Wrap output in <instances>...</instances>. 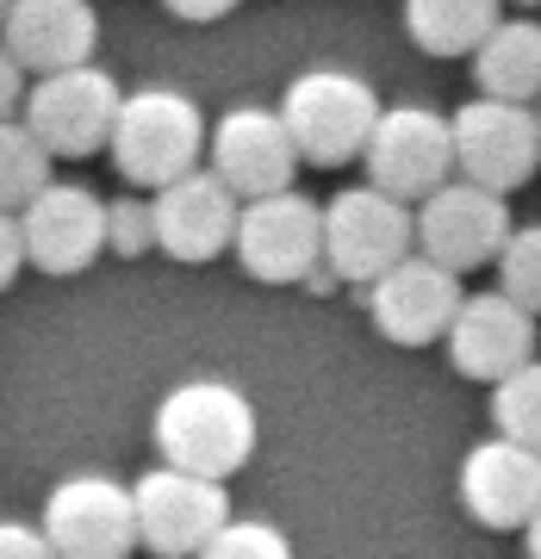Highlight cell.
Segmentation results:
<instances>
[{"label":"cell","mask_w":541,"mask_h":559,"mask_svg":"<svg viewBox=\"0 0 541 559\" xmlns=\"http://www.w3.org/2000/svg\"><path fill=\"white\" fill-rule=\"evenodd\" d=\"M156 454L168 466L205 473V479H231L256 454V404L243 399L231 380H180L156 404Z\"/></svg>","instance_id":"cell-1"},{"label":"cell","mask_w":541,"mask_h":559,"mask_svg":"<svg viewBox=\"0 0 541 559\" xmlns=\"http://www.w3.org/2000/svg\"><path fill=\"white\" fill-rule=\"evenodd\" d=\"M205 143H212V131H205L200 106L187 100L180 87H138V94H125L106 150H113V168H119L131 187L162 193L168 180L200 168Z\"/></svg>","instance_id":"cell-2"},{"label":"cell","mask_w":541,"mask_h":559,"mask_svg":"<svg viewBox=\"0 0 541 559\" xmlns=\"http://www.w3.org/2000/svg\"><path fill=\"white\" fill-rule=\"evenodd\" d=\"M380 112L386 106L374 94V81H361L355 69H305L281 94V119L311 168H342V162L367 156Z\"/></svg>","instance_id":"cell-3"},{"label":"cell","mask_w":541,"mask_h":559,"mask_svg":"<svg viewBox=\"0 0 541 559\" xmlns=\"http://www.w3.org/2000/svg\"><path fill=\"white\" fill-rule=\"evenodd\" d=\"M404 255H417V212L386 187H349L324 205V267L349 286H374Z\"/></svg>","instance_id":"cell-4"},{"label":"cell","mask_w":541,"mask_h":559,"mask_svg":"<svg viewBox=\"0 0 541 559\" xmlns=\"http://www.w3.org/2000/svg\"><path fill=\"white\" fill-rule=\"evenodd\" d=\"M138 535L143 554L156 559H200L212 547L224 522H231V498H224V479H205V473H187V466H150L138 485Z\"/></svg>","instance_id":"cell-5"},{"label":"cell","mask_w":541,"mask_h":559,"mask_svg":"<svg viewBox=\"0 0 541 559\" xmlns=\"http://www.w3.org/2000/svg\"><path fill=\"white\" fill-rule=\"evenodd\" d=\"M119 106H125L119 81L106 75L101 62H75V69H57V75H32L20 119L44 138L50 156H94V150L113 143Z\"/></svg>","instance_id":"cell-6"},{"label":"cell","mask_w":541,"mask_h":559,"mask_svg":"<svg viewBox=\"0 0 541 559\" xmlns=\"http://www.w3.org/2000/svg\"><path fill=\"white\" fill-rule=\"evenodd\" d=\"M231 255L243 261V274L261 286H299L318 280L324 267V205L305 193H268V200H243L237 242Z\"/></svg>","instance_id":"cell-7"},{"label":"cell","mask_w":541,"mask_h":559,"mask_svg":"<svg viewBox=\"0 0 541 559\" xmlns=\"http://www.w3.org/2000/svg\"><path fill=\"white\" fill-rule=\"evenodd\" d=\"M44 535L57 559H131L143 547L138 535V498L131 485L106 473H75L44 498Z\"/></svg>","instance_id":"cell-8"},{"label":"cell","mask_w":541,"mask_h":559,"mask_svg":"<svg viewBox=\"0 0 541 559\" xmlns=\"http://www.w3.org/2000/svg\"><path fill=\"white\" fill-rule=\"evenodd\" d=\"M367 180L392 200H430L455 180V119L430 106H386L374 138H367Z\"/></svg>","instance_id":"cell-9"},{"label":"cell","mask_w":541,"mask_h":559,"mask_svg":"<svg viewBox=\"0 0 541 559\" xmlns=\"http://www.w3.org/2000/svg\"><path fill=\"white\" fill-rule=\"evenodd\" d=\"M299 143L286 131L281 106H231L219 124H212V143H205V168L237 193V200H268V193H286L293 175H299Z\"/></svg>","instance_id":"cell-10"},{"label":"cell","mask_w":541,"mask_h":559,"mask_svg":"<svg viewBox=\"0 0 541 559\" xmlns=\"http://www.w3.org/2000/svg\"><path fill=\"white\" fill-rule=\"evenodd\" d=\"M541 168V119L517 100H467L455 112V175L492 193H517Z\"/></svg>","instance_id":"cell-11"},{"label":"cell","mask_w":541,"mask_h":559,"mask_svg":"<svg viewBox=\"0 0 541 559\" xmlns=\"http://www.w3.org/2000/svg\"><path fill=\"white\" fill-rule=\"evenodd\" d=\"M510 230L517 224H510L504 193H492L480 180H461V175L417 205V249L430 261H442V267H455V274H473L485 261H498Z\"/></svg>","instance_id":"cell-12"},{"label":"cell","mask_w":541,"mask_h":559,"mask_svg":"<svg viewBox=\"0 0 541 559\" xmlns=\"http://www.w3.org/2000/svg\"><path fill=\"white\" fill-rule=\"evenodd\" d=\"M461 274L455 267H442L417 249V255H404L392 274H380L367 286V318L380 330L386 342H399V348H430V342H448L455 318H461Z\"/></svg>","instance_id":"cell-13"},{"label":"cell","mask_w":541,"mask_h":559,"mask_svg":"<svg viewBox=\"0 0 541 559\" xmlns=\"http://www.w3.org/2000/svg\"><path fill=\"white\" fill-rule=\"evenodd\" d=\"M25 261L38 274H87L106 255V200L75 180H50L38 200L20 212Z\"/></svg>","instance_id":"cell-14"},{"label":"cell","mask_w":541,"mask_h":559,"mask_svg":"<svg viewBox=\"0 0 541 559\" xmlns=\"http://www.w3.org/2000/svg\"><path fill=\"white\" fill-rule=\"evenodd\" d=\"M156 249L175 261H219L231 242H237V218H243V200L224 187L212 168H193V175L168 180L156 200Z\"/></svg>","instance_id":"cell-15"},{"label":"cell","mask_w":541,"mask_h":559,"mask_svg":"<svg viewBox=\"0 0 541 559\" xmlns=\"http://www.w3.org/2000/svg\"><path fill=\"white\" fill-rule=\"evenodd\" d=\"M461 503L480 528H529L541 516V448L492 436L461 460Z\"/></svg>","instance_id":"cell-16"},{"label":"cell","mask_w":541,"mask_h":559,"mask_svg":"<svg viewBox=\"0 0 541 559\" xmlns=\"http://www.w3.org/2000/svg\"><path fill=\"white\" fill-rule=\"evenodd\" d=\"M448 360L461 380L498 385L522 360H536V311H522L504 286L498 293H467L461 318L448 330Z\"/></svg>","instance_id":"cell-17"},{"label":"cell","mask_w":541,"mask_h":559,"mask_svg":"<svg viewBox=\"0 0 541 559\" xmlns=\"http://www.w3.org/2000/svg\"><path fill=\"white\" fill-rule=\"evenodd\" d=\"M0 44L25 62V75H57V69L94 62L101 13H94V0H13Z\"/></svg>","instance_id":"cell-18"},{"label":"cell","mask_w":541,"mask_h":559,"mask_svg":"<svg viewBox=\"0 0 541 559\" xmlns=\"http://www.w3.org/2000/svg\"><path fill=\"white\" fill-rule=\"evenodd\" d=\"M473 81L492 100H541V25L522 13V20H498L492 38L473 50Z\"/></svg>","instance_id":"cell-19"},{"label":"cell","mask_w":541,"mask_h":559,"mask_svg":"<svg viewBox=\"0 0 541 559\" xmlns=\"http://www.w3.org/2000/svg\"><path fill=\"white\" fill-rule=\"evenodd\" d=\"M498 20L504 0H404V32L430 57H473Z\"/></svg>","instance_id":"cell-20"},{"label":"cell","mask_w":541,"mask_h":559,"mask_svg":"<svg viewBox=\"0 0 541 559\" xmlns=\"http://www.w3.org/2000/svg\"><path fill=\"white\" fill-rule=\"evenodd\" d=\"M50 150L44 138L32 131L25 119H7L0 124V212H25L50 187Z\"/></svg>","instance_id":"cell-21"},{"label":"cell","mask_w":541,"mask_h":559,"mask_svg":"<svg viewBox=\"0 0 541 559\" xmlns=\"http://www.w3.org/2000/svg\"><path fill=\"white\" fill-rule=\"evenodd\" d=\"M492 423H498V436L541 448V360H522L517 373L492 385Z\"/></svg>","instance_id":"cell-22"},{"label":"cell","mask_w":541,"mask_h":559,"mask_svg":"<svg viewBox=\"0 0 541 559\" xmlns=\"http://www.w3.org/2000/svg\"><path fill=\"white\" fill-rule=\"evenodd\" d=\"M498 286L522 305V311L541 318V224L510 230V242H504V255H498Z\"/></svg>","instance_id":"cell-23"},{"label":"cell","mask_w":541,"mask_h":559,"mask_svg":"<svg viewBox=\"0 0 541 559\" xmlns=\"http://www.w3.org/2000/svg\"><path fill=\"white\" fill-rule=\"evenodd\" d=\"M200 559H293V540L274 528V522H256V516H231L212 535Z\"/></svg>","instance_id":"cell-24"},{"label":"cell","mask_w":541,"mask_h":559,"mask_svg":"<svg viewBox=\"0 0 541 559\" xmlns=\"http://www.w3.org/2000/svg\"><path fill=\"white\" fill-rule=\"evenodd\" d=\"M106 249L113 255L156 249V212H150V200H106Z\"/></svg>","instance_id":"cell-25"},{"label":"cell","mask_w":541,"mask_h":559,"mask_svg":"<svg viewBox=\"0 0 541 559\" xmlns=\"http://www.w3.org/2000/svg\"><path fill=\"white\" fill-rule=\"evenodd\" d=\"M0 559H57V547H50V535L32 528V522L0 516Z\"/></svg>","instance_id":"cell-26"},{"label":"cell","mask_w":541,"mask_h":559,"mask_svg":"<svg viewBox=\"0 0 541 559\" xmlns=\"http://www.w3.org/2000/svg\"><path fill=\"white\" fill-rule=\"evenodd\" d=\"M25 94H32V87H25V62L0 44V124L25 112Z\"/></svg>","instance_id":"cell-27"},{"label":"cell","mask_w":541,"mask_h":559,"mask_svg":"<svg viewBox=\"0 0 541 559\" xmlns=\"http://www.w3.org/2000/svg\"><path fill=\"white\" fill-rule=\"evenodd\" d=\"M32 267L25 261V230H20V212H0V293L13 286V274Z\"/></svg>","instance_id":"cell-28"},{"label":"cell","mask_w":541,"mask_h":559,"mask_svg":"<svg viewBox=\"0 0 541 559\" xmlns=\"http://www.w3.org/2000/svg\"><path fill=\"white\" fill-rule=\"evenodd\" d=\"M162 7H168L175 20H187V25H212V20H224L237 0H162Z\"/></svg>","instance_id":"cell-29"},{"label":"cell","mask_w":541,"mask_h":559,"mask_svg":"<svg viewBox=\"0 0 541 559\" xmlns=\"http://www.w3.org/2000/svg\"><path fill=\"white\" fill-rule=\"evenodd\" d=\"M522 554H529V559H541V516L529 522V528H522Z\"/></svg>","instance_id":"cell-30"},{"label":"cell","mask_w":541,"mask_h":559,"mask_svg":"<svg viewBox=\"0 0 541 559\" xmlns=\"http://www.w3.org/2000/svg\"><path fill=\"white\" fill-rule=\"evenodd\" d=\"M7 7H13V0H0V25H7Z\"/></svg>","instance_id":"cell-31"},{"label":"cell","mask_w":541,"mask_h":559,"mask_svg":"<svg viewBox=\"0 0 541 559\" xmlns=\"http://www.w3.org/2000/svg\"><path fill=\"white\" fill-rule=\"evenodd\" d=\"M517 7H536V0H517Z\"/></svg>","instance_id":"cell-32"},{"label":"cell","mask_w":541,"mask_h":559,"mask_svg":"<svg viewBox=\"0 0 541 559\" xmlns=\"http://www.w3.org/2000/svg\"><path fill=\"white\" fill-rule=\"evenodd\" d=\"M536 119H541V106H536Z\"/></svg>","instance_id":"cell-33"}]
</instances>
